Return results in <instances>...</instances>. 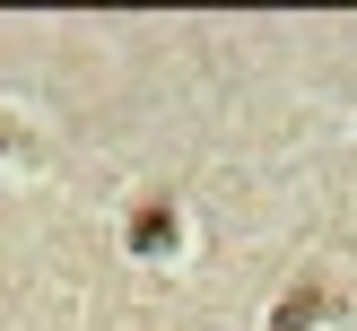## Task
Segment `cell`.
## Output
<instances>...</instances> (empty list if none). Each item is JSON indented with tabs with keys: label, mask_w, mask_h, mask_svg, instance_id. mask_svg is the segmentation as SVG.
<instances>
[{
	"label": "cell",
	"mask_w": 357,
	"mask_h": 331,
	"mask_svg": "<svg viewBox=\"0 0 357 331\" xmlns=\"http://www.w3.org/2000/svg\"><path fill=\"white\" fill-rule=\"evenodd\" d=\"M314 314H323V288H296V296H288V305H279V314H271V331H305V323H314Z\"/></svg>",
	"instance_id": "cell-1"
},
{
	"label": "cell",
	"mask_w": 357,
	"mask_h": 331,
	"mask_svg": "<svg viewBox=\"0 0 357 331\" xmlns=\"http://www.w3.org/2000/svg\"><path fill=\"white\" fill-rule=\"evenodd\" d=\"M131 244H139V253H166V244H174V218H166V209H149V218H131Z\"/></svg>",
	"instance_id": "cell-2"
},
{
	"label": "cell",
	"mask_w": 357,
	"mask_h": 331,
	"mask_svg": "<svg viewBox=\"0 0 357 331\" xmlns=\"http://www.w3.org/2000/svg\"><path fill=\"white\" fill-rule=\"evenodd\" d=\"M0 148H26V131H17V114H0Z\"/></svg>",
	"instance_id": "cell-3"
}]
</instances>
